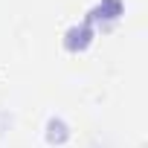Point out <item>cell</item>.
I'll list each match as a JSON object with an SVG mask.
<instances>
[{
	"instance_id": "6da1fadb",
	"label": "cell",
	"mask_w": 148,
	"mask_h": 148,
	"mask_svg": "<svg viewBox=\"0 0 148 148\" xmlns=\"http://www.w3.org/2000/svg\"><path fill=\"white\" fill-rule=\"evenodd\" d=\"M47 128H49V134H47V136H49V142H61V139H67V125H64V122L52 119Z\"/></svg>"
}]
</instances>
